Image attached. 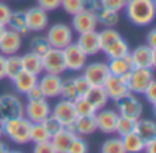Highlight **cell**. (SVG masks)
<instances>
[{"label":"cell","instance_id":"2e32d148","mask_svg":"<svg viewBox=\"0 0 156 153\" xmlns=\"http://www.w3.org/2000/svg\"><path fill=\"white\" fill-rule=\"evenodd\" d=\"M51 115H54L63 126L74 123L77 119L74 103L70 101V100L60 99L54 107H51Z\"/></svg>","mask_w":156,"mask_h":153},{"label":"cell","instance_id":"c3c4849f","mask_svg":"<svg viewBox=\"0 0 156 153\" xmlns=\"http://www.w3.org/2000/svg\"><path fill=\"white\" fill-rule=\"evenodd\" d=\"M11 7L4 2H0V23L7 25V21L11 15Z\"/></svg>","mask_w":156,"mask_h":153},{"label":"cell","instance_id":"4fadbf2b","mask_svg":"<svg viewBox=\"0 0 156 153\" xmlns=\"http://www.w3.org/2000/svg\"><path fill=\"white\" fill-rule=\"evenodd\" d=\"M63 78L58 74H49L43 73L38 75L37 85L43 90L45 99H56L60 96V89H62Z\"/></svg>","mask_w":156,"mask_h":153},{"label":"cell","instance_id":"db71d44e","mask_svg":"<svg viewBox=\"0 0 156 153\" xmlns=\"http://www.w3.org/2000/svg\"><path fill=\"white\" fill-rule=\"evenodd\" d=\"M10 151V148L7 146V144L3 142L2 138H0V153H4V152H8Z\"/></svg>","mask_w":156,"mask_h":153},{"label":"cell","instance_id":"f1b7e54d","mask_svg":"<svg viewBox=\"0 0 156 153\" xmlns=\"http://www.w3.org/2000/svg\"><path fill=\"white\" fill-rule=\"evenodd\" d=\"M122 144H123L125 153H140L144 152V144L145 141L137 134V133H129V134L122 137Z\"/></svg>","mask_w":156,"mask_h":153},{"label":"cell","instance_id":"f6af8a7d","mask_svg":"<svg viewBox=\"0 0 156 153\" xmlns=\"http://www.w3.org/2000/svg\"><path fill=\"white\" fill-rule=\"evenodd\" d=\"M33 152L34 153H55V149H54L51 140H47V141H43V142L34 144Z\"/></svg>","mask_w":156,"mask_h":153},{"label":"cell","instance_id":"b9f144b4","mask_svg":"<svg viewBox=\"0 0 156 153\" xmlns=\"http://www.w3.org/2000/svg\"><path fill=\"white\" fill-rule=\"evenodd\" d=\"M127 0H100V5L103 8H108L112 11H123L125 5H126Z\"/></svg>","mask_w":156,"mask_h":153},{"label":"cell","instance_id":"9a60e30c","mask_svg":"<svg viewBox=\"0 0 156 153\" xmlns=\"http://www.w3.org/2000/svg\"><path fill=\"white\" fill-rule=\"evenodd\" d=\"M71 29L74 33H86L96 30L99 26L96 14L94 12H88V11H80V12L71 15Z\"/></svg>","mask_w":156,"mask_h":153},{"label":"cell","instance_id":"74e56055","mask_svg":"<svg viewBox=\"0 0 156 153\" xmlns=\"http://www.w3.org/2000/svg\"><path fill=\"white\" fill-rule=\"evenodd\" d=\"M62 99L70 100V101H74V100L78 97L76 86H74V81L73 78H67V79H63L62 82V89H60V96Z\"/></svg>","mask_w":156,"mask_h":153},{"label":"cell","instance_id":"5b68a950","mask_svg":"<svg viewBox=\"0 0 156 153\" xmlns=\"http://www.w3.org/2000/svg\"><path fill=\"white\" fill-rule=\"evenodd\" d=\"M115 105H116V112L121 116L132 118V119H136V120L143 116V112H144L143 103L140 101L137 94L132 93V92H129L125 96H122L119 100H116Z\"/></svg>","mask_w":156,"mask_h":153},{"label":"cell","instance_id":"6da1fadb","mask_svg":"<svg viewBox=\"0 0 156 153\" xmlns=\"http://www.w3.org/2000/svg\"><path fill=\"white\" fill-rule=\"evenodd\" d=\"M123 10L127 21L138 27L149 26L156 18L155 0H127Z\"/></svg>","mask_w":156,"mask_h":153},{"label":"cell","instance_id":"5bb4252c","mask_svg":"<svg viewBox=\"0 0 156 153\" xmlns=\"http://www.w3.org/2000/svg\"><path fill=\"white\" fill-rule=\"evenodd\" d=\"M94 118H96L97 123V131H101L104 134H114L115 133L116 122L119 118V113L115 110H111L107 107L97 110L94 113Z\"/></svg>","mask_w":156,"mask_h":153},{"label":"cell","instance_id":"ffe728a7","mask_svg":"<svg viewBox=\"0 0 156 153\" xmlns=\"http://www.w3.org/2000/svg\"><path fill=\"white\" fill-rule=\"evenodd\" d=\"M76 44L88 56H96L97 54L101 52L99 45V33H97V30H92V32L78 34Z\"/></svg>","mask_w":156,"mask_h":153},{"label":"cell","instance_id":"bcb514c9","mask_svg":"<svg viewBox=\"0 0 156 153\" xmlns=\"http://www.w3.org/2000/svg\"><path fill=\"white\" fill-rule=\"evenodd\" d=\"M60 3H62V0H37V5L45 10L47 12L58 10L60 7Z\"/></svg>","mask_w":156,"mask_h":153},{"label":"cell","instance_id":"e0dca14e","mask_svg":"<svg viewBox=\"0 0 156 153\" xmlns=\"http://www.w3.org/2000/svg\"><path fill=\"white\" fill-rule=\"evenodd\" d=\"M108 71H110L111 75H116L121 77L123 81L129 79V75L132 73V70L134 68V63L132 60V56H130V52L127 55L122 57H115V59H108Z\"/></svg>","mask_w":156,"mask_h":153},{"label":"cell","instance_id":"e575fe53","mask_svg":"<svg viewBox=\"0 0 156 153\" xmlns=\"http://www.w3.org/2000/svg\"><path fill=\"white\" fill-rule=\"evenodd\" d=\"M134 126H136V119L132 118H126V116H121L119 115L118 122H116V127H115V133L119 137L129 134V133L134 131Z\"/></svg>","mask_w":156,"mask_h":153},{"label":"cell","instance_id":"d4e9b609","mask_svg":"<svg viewBox=\"0 0 156 153\" xmlns=\"http://www.w3.org/2000/svg\"><path fill=\"white\" fill-rule=\"evenodd\" d=\"M76 131L77 135H92L97 131V123H96V118L94 115L90 116H77L76 122Z\"/></svg>","mask_w":156,"mask_h":153},{"label":"cell","instance_id":"44dd1931","mask_svg":"<svg viewBox=\"0 0 156 153\" xmlns=\"http://www.w3.org/2000/svg\"><path fill=\"white\" fill-rule=\"evenodd\" d=\"M11 81H12V85L18 93L26 94L33 86L37 85L38 75H34V74H32V73H27V71L22 70L18 75H15Z\"/></svg>","mask_w":156,"mask_h":153},{"label":"cell","instance_id":"83f0119b","mask_svg":"<svg viewBox=\"0 0 156 153\" xmlns=\"http://www.w3.org/2000/svg\"><path fill=\"white\" fill-rule=\"evenodd\" d=\"M134 133H137L144 141L156 138V123L151 119H143L138 118L136 120Z\"/></svg>","mask_w":156,"mask_h":153},{"label":"cell","instance_id":"816d5d0a","mask_svg":"<svg viewBox=\"0 0 156 153\" xmlns=\"http://www.w3.org/2000/svg\"><path fill=\"white\" fill-rule=\"evenodd\" d=\"M144 151L147 153H155L156 152V138L145 141V144H144Z\"/></svg>","mask_w":156,"mask_h":153},{"label":"cell","instance_id":"7c38bea8","mask_svg":"<svg viewBox=\"0 0 156 153\" xmlns=\"http://www.w3.org/2000/svg\"><path fill=\"white\" fill-rule=\"evenodd\" d=\"M26 14V23H27V29L29 32H34V33H40L48 27L49 23V18H48V12L45 10H43L38 5L30 7L29 10L25 11Z\"/></svg>","mask_w":156,"mask_h":153},{"label":"cell","instance_id":"ab89813d","mask_svg":"<svg viewBox=\"0 0 156 153\" xmlns=\"http://www.w3.org/2000/svg\"><path fill=\"white\" fill-rule=\"evenodd\" d=\"M88 151H89V146L85 138L82 135H74L67 153H86Z\"/></svg>","mask_w":156,"mask_h":153},{"label":"cell","instance_id":"8d00e7d4","mask_svg":"<svg viewBox=\"0 0 156 153\" xmlns=\"http://www.w3.org/2000/svg\"><path fill=\"white\" fill-rule=\"evenodd\" d=\"M49 48H51V45H49L45 36H36L30 40V51L40 55V56H43Z\"/></svg>","mask_w":156,"mask_h":153},{"label":"cell","instance_id":"8fae6325","mask_svg":"<svg viewBox=\"0 0 156 153\" xmlns=\"http://www.w3.org/2000/svg\"><path fill=\"white\" fill-rule=\"evenodd\" d=\"M130 56L134 63V67L155 68L156 66V49L151 48L147 44H141L134 49H130Z\"/></svg>","mask_w":156,"mask_h":153},{"label":"cell","instance_id":"ee69618b","mask_svg":"<svg viewBox=\"0 0 156 153\" xmlns=\"http://www.w3.org/2000/svg\"><path fill=\"white\" fill-rule=\"evenodd\" d=\"M143 94H144V97H145L147 101L155 108L156 107V81L155 79L147 86V89L144 90Z\"/></svg>","mask_w":156,"mask_h":153},{"label":"cell","instance_id":"cb8c5ba5","mask_svg":"<svg viewBox=\"0 0 156 153\" xmlns=\"http://www.w3.org/2000/svg\"><path fill=\"white\" fill-rule=\"evenodd\" d=\"M85 97L93 104L96 110H101V108L107 107L108 101H110L103 86H90L85 93Z\"/></svg>","mask_w":156,"mask_h":153},{"label":"cell","instance_id":"277c9868","mask_svg":"<svg viewBox=\"0 0 156 153\" xmlns=\"http://www.w3.org/2000/svg\"><path fill=\"white\" fill-rule=\"evenodd\" d=\"M25 104L16 94L4 93L0 96V123L8 119L23 116Z\"/></svg>","mask_w":156,"mask_h":153},{"label":"cell","instance_id":"11a10c76","mask_svg":"<svg viewBox=\"0 0 156 153\" xmlns=\"http://www.w3.org/2000/svg\"><path fill=\"white\" fill-rule=\"evenodd\" d=\"M5 29H7V26H5V25H3V23H0V37H2L3 33L5 32Z\"/></svg>","mask_w":156,"mask_h":153},{"label":"cell","instance_id":"4dcf8cb0","mask_svg":"<svg viewBox=\"0 0 156 153\" xmlns=\"http://www.w3.org/2000/svg\"><path fill=\"white\" fill-rule=\"evenodd\" d=\"M21 71H22V62L19 55L14 54V55L5 56V78L12 79Z\"/></svg>","mask_w":156,"mask_h":153},{"label":"cell","instance_id":"52a82bcc","mask_svg":"<svg viewBox=\"0 0 156 153\" xmlns=\"http://www.w3.org/2000/svg\"><path fill=\"white\" fill-rule=\"evenodd\" d=\"M63 52V59H65L66 70L70 71H82V68L88 63V55L77 45L76 43L69 44L66 48L62 49Z\"/></svg>","mask_w":156,"mask_h":153},{"label":"cell","instance_id":"d590c367","mask_svg":"<svg viewBox=\"0 0 156 153\" xmlns=\"http://www.w3.org/2000/svg\"><path fill=\"white\" fill-rule=\"evenodd\" d=\"M47 140H51V137L47 133L43 123H32V127H30V142L37 144Z\"/></svg>","mask_w":156,"mask_h":153},{"label":"cell","instance_id":"9f6ffc18","mask_svg":"<svg viewBox=\"0 0 156 153\" xmlns=\"http://www.w3.org/2000/svg\"><path fill=\"white\" fill-rule=\"evenodd\" d=\"M3 135H4L3 134V126H2V123H0V138H2Z\"/></svg>","mask_w":156,"mask_h":153},{"label":"cell","instance_id":"7402d4cb","mask_svg":"<svg viewBox=\"0 0 156 153\" xmlns=\"http://www.w3.org/2000/svg\"><path fill=\"white\" fill-rule=\"evenodd\" d=\"M21 62H22V70L32 73L34 75H41L44 73L43 68V59L40 55L34 54V52H27V54L22 55L21 56Z\"/></svg>","mask_w":156,"mask_h":153},{"label":"cell","instance_id":"8992f818","mask_svg":"<svg viewBox=\"0 0 156 153\" xmlns=\"http://www.w3.org/2000/svg\"><path fill=\"white\" fill-rule=\"evenodd\" d=\"M155 79L154 68H144V67H134L132 70L127 79V88L129 92L134 94H143L147 86Z\"/></svg>","mask_w":156,"mask_h":153},{"label":"cell","instance_id":"ba28073f","mask_svg":"<svg viewBox=\"0 0 156 153\" xmlns=\"http://www.w3.org/2000/svg\"><path fill=\"white\" fill-rule=\"evenodd\" d=\"M51 115V105L47 99L41 100H27L25 104L23 116L32 123H41L47 116Z\"/></svg>","mask_w":156,"mask_h":153},{"label":"cell","instance_id":"d6986e66","mask_svg":"<svg viewBox=\"0 0 156 153\" xmlns=\"http://www.w3.org/2000/svg\"><path fill=\"white\" fill-rule=\"evenodd\" d=\"M103 88H104L108 99L112 100L114 103L121 99L122 96H125L126 93H129V88H127L126 81H123L121 77L111 75V74L105 79V82L103 83Z\"/></svg>","mask_w":156,"mask_h":153},{"label":"cell","instance_id":"7dc6e473","mask_svg":"<svg viewBox=\"0 0 156 153\" xmlns=\"http://www.w3.org/2000/svg\"><path fill=\"white\" fill-rule=\"evenodd\" d=\"M100 7V0H82V11L96 14Z\"/></svg>","mask_w":156,"mask_h":153},{"label":"cell","instance_id":"30bf717a","mask_svg":"<svg viewBox=\"0 0 156 153\" xmlns=\"http://www.w3.org/2000/svg\"><path fill=\"white\" fill-rule=\"evenodd\" d=\"M41 59H43L44 73L62 75L66 71V64H65V59H63L62 49L52 48L51 47V48L41 56Z\"/></svg>","mask_w":156,"mask_h":153},{"label":"cell","instance_id":"f35d334b","mask_svg":"<svg viewBox=\"0 0 156 153\" xmlns=\"http://www.w3.org/2000/svg\"><path fill=\"white\" fill-rule=\"evenodd\" d=\"M41 123H43V126L45 127V130H47V133L49 134V137H52V135L58 134L59 131H62V130L65 129V126H63V124L60 123V122L58 120V119L55 118L54 115L47 116V118L44 119Z\"/></svg>","mask_w":156,"mask_h":153},{"label":"cell","instance_id":"4316f807","mask_svg":"<svg viewBox=\"0 0 156 153\" xmlns=\"http://www.w3.org/2000/svg\"><path fill=\"white\" fill-rule=\"evenodd\" d=\"M103 52H104V55L108 57V59L122 57L130 52V45H129V43H127V40H125V38L121 36V37L116 38L112 44H110Z\"/></svg>","mask_w":156,"mask_h":153},{"label":"cell","instance_id":"7a4b0ae2","mask_svg":"<svg viewBox=\"0 0 156 153\" xmlns=\"http://www.w3.org/2000/svg\"><path fill=\"white\" fill-rule=\"evenodd\" d=\"M3 134L15 145H26L30 142V127L32 122L25 116L8 119L3 122Z\"/></svg>","mask_w":156,"mask_h":153},{"label":"cell","instance_id":"f907efd6","mask_svg":"<svg viewBox=\"0 0 156 153\" xmlns=\"http://www.w3.org/2000/svg\"><path fill=\"white\" fill-rule=\"evenodd\" d=\"M145 41H147V45H149L151 48L156 49V29L155 27H152V29L147 33Z\"/></svg>","mask_w":156,"mask_h":153},{"label":"cell","instance_id":"d6a6232c","mask_svg":"<svg viewBox=\"0 0 156 153\" xmlns=\"http://www.w3.org/2000/svg\"><path fill=\"white\" fill-rule=\"evenodd\" d=\"M73 103H74V108H76L77 116H90V115H94L97 111L96 108L93 107V104H92L85 96L77 97Z\"/></svg>","mask_w":156,"mask_h":153},{"label":"cell","instance_id":"60d3db41","mask_svg":"<svg viewBox=\"0 0 156 153\" xmlns=\"http://www.w3.org/2000/svg\"><path fill=\"white\" fill-rule=\"evenodd\" d=\"M60 7L65 10L66 14L74 15V14L82 11V0H62Z\"/></svg>","mask_w":156,"mask_h":153},{"label":"cell","instance_id":"681fc988","mask_svg":"<svg viewBox=\"0 0 156 153\" xmlns=\"http://www.w3.org/2000/svg\"><path fill=\"white\" fill-rule=\"evenodd\" d=\"M25 96H26V100H41V99H45L43 90L40 89V86H38V85L33 86V88L30 89V90L27 92Z\"/></svg>","mask_w":156,"mask_h":153},{"label":"cell","instance_id":"f546056e","mask_svg":"<svg viewBox=\"0 0 156 153\" xmlns=\"http://www.w3.org/2000/svg\"><path fill=\"white\" fill-rule=\"evenodd\" d=\"M96 18L99 25H101L103 27H115L119 22V12L100 7L96 12Z\"/></svg>","mask_w":156,"mask_h":153},{"label":"cell","instance_id":"f5cc1de1","mask_svg":"<svg viewBox=\"0 0 156 153\" xmlns=\"http://www.w3.org/2000/svg\"><path fill=\"white\" fill-rule=\"evenodd\" d=\"M5 78V56L0 54V81Z\"/></svg>","mask_w":156,"mask_h":153},{"label":"cell","instance_id":"7bdbcfd3","mask_svg":"<svg viewBox=\"0 0 156 153\" xmlns=\"http://www.w3.org/2000/svg\"><path fill=\"white\" fill-rule=\"evenodd\" d=\"M73 81H74V86H76V90H77L78 97L85 96V93L88 92V89L90 88V85H89V82L85 79V77H83V75L74 77Z\"/></svg>","mask_w":156,"mask_h":153},{"label":"cell","instance_id":"836d02e7","mask_svg":"<svg viewBox=\"0 0 156 153\" xmlns=\"http://www.w3.org/2000/svg\"><path fill=\"white\" fill-rule=\"evenodd\" d=\"M101 153H125L122 138L119 137H110L101 144L100 146Z\"/></svg>","mask_w":156,"mask_h":153},{"label":"cell","instance_id":"3957f363","mask_svg":"<svg viewBox=\"0 0 156 153\" xmlns=\"http://www.w3.org/2000/svg\"><path fill=\"white\" fill-rule=\"evenodd\" d=\"M47 30V40L52 48L63 49L74 41V32L66 23H55Z\"/></svg>","mask_w":156,"mask_h":153},{"label":"cell","instance_id":"ac0fdd59","mask_svg":"<svg viewBox=\"0 0 156 153\" xmlns=\"http://www.w3.org/2000/svg\"><path fill=\"white\" fill-rule=\"evenodd\" d=\"M22 43H23L22 34L11 29H5V32L0 37V54L4 56L18 54L19 49L22 48Z\"/></svg>","mask_w":156,"mask_h":153},{"label":"cell","instance_id":"603a6c76","mask_svg":"<svg viewBox=\"0 0 156 153\" xmlns=\"http://www.w3.org/2000/svg\"><path fill=\"white\" fill-rule=\"evenodd\" d=\"M7 29H11L14 32L19 33V34H27L29 29H27V23H26V14L25 11H11V15L7 21Z\"/></svg>","mask_w":156,"mask_h":153},{"label":"cell","instance_id":"9c48e42d","mask_svg":"<svg viewBox=\"0 0 156 153\" xmlns=\"http://www.w3.org/2000/svg\"><path fill=\"white\" fill-rule=\"evenodd\" d=\"M82 75L89 82L90 86H103L105 79L110 75L108 66L104 62H92L86 63L82 68Z\"/></svg>","mask_w":156,"mask_h":153},{"label":"cell","instance_id":"1f68e13d","mask_svg":"<svg viewBox=\"0 0 156 153\" xmlns=\"http://www.w3.org/2000/svg\"><path fill=\"white\" fill-rule=\"evenodd\" d=\"M99 33V45H100V51H104L110 44H112L116 38L121 37V33L115 29V27H104L101 32Z\"/></svg>","mask_w":156,"mask_h":153},{"label":"cell","instance_id":"484cf974","mask_svg":"<svg viewBox=\"0 0 156 153\" xmlns=\"http://www.w3.org/2000/svg\"><path fill=\"white\" fill-rule=\"evenodd\" d=\"M73 133L67 131L66 129H63L62 131H59L58 134L52 135L51 137V142L54 145V149H55V153H67L69 152V148L71 145V141L74 138Z\"/></svg>","mask_w":156,"mask_h":153}]
</instances>
